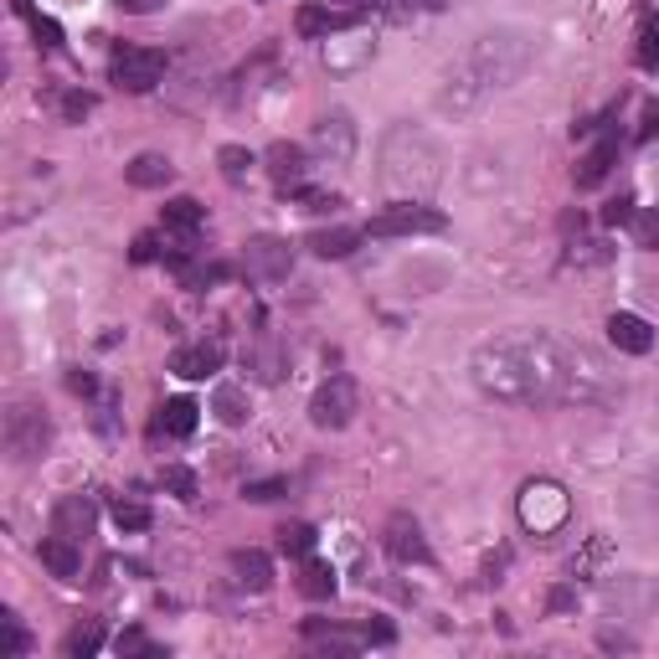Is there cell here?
Masks as SVG:
<instances>
[{
  "label": "cell",
  "mask_w": 659,
  "mask_h": 659,
  "mask_svg": "<svg viewBox=\"0 0 659 659\" xmlns=\"http://www.w3.org/2000/svg\"><path fill=\"white\" fill-rule=\"evenodd\" d=\"M582 350H567L557 340H500L474 356V382L510 402H572L587 397L577 382Z\"/></svg>",
  "instance_id": "1"
},
{
  "label": "cell",
  "mask_w": 659,
  "mask_h": 659,
  "mask_svg": "<svg viewBox=\"0 0 659 659\" xmlns=\"http://www.w3.org/2000/svg\"><path fill=\"white\" fill-rule=\"evenodd\" d=\"M165 78V52L156 47H135V41H119L109 52V83L119 94H150Z\"/></svg>",
  "instance_id": "2"
},
{
  "label": "cell",
  "mask_w": 659,
  "mask_h": 659,
  "mask_svg": "<svg viewBox=\"0 0 659 659\" xmlns=\"http://www.w3.org/2000/svg\"><path fill=\"white\" fill-rule=\"evenodd\" d=\"M47 444H52V423L41 418L32 402H16V408L5 412V453L16 459V464H32V459H41L47 453Z\"/></svg>",
  "instance_id": "3"
},
{
  "label": "cell",
  "mask_w": 659,
  "mask_h": 659,
  "mask_svg": "<svg viewBox=\"0 0 659 659\" xmlns=\"http://www.w3.org/2000/svg\"><path fill=\"white\" fill-rule=\"evenodd\" d=\"M356 408H361L356 376H330V382H320V391L310 397V423L325 427V433H340V427L356 418Z\"/></svg>",
  "instance_id": "4"
},
{
  "label": "cell",
  "mask_w": 659,
  "mask_h": 659,
  "mask_svg": "<svg viewBox=\"0 0 659 659\" xmlns=\"http://www.w3.org/2000/svg\"><path fill=\"white\" fill-rule=\"evenodd\" d=\"M448 216L423 207V201H397L387 212H376L366 222V237H418V233H444Z\"/></svg>",
  "instance_id": "5"
},
{
  "label": "cell",
  "mask_w": 659,
  "mask_h": 659,
  "mask_svg": "<svg viewBox=\"0 0 659 659\" xmlns=\"http://www.w3.org/2000/svg\"><path fill=\"white\" fill-rule=\"evenodd\" d=\"M382 546H387L391 562H402V567H427V562H433V546H427L423 525L412 521L408 510H397V515L382 525Z\"/></svg>",
  "instance_id": "6"
},
{
  "label": "cell",
  "mask_w": 659,
  "mask_h": 659,
  "mask_svg": "<svg viewBox=\"0 0 659 659\" xmlns=\"http://www.w3.org/2000/svg\"><path fill=\"white\" fill-rule=\"evenodd\" d=\"M366 21V5H350V11H335V5H299V16H294V32L304 41H325L335 32H350V26H361Z\"/></svg>",
  "instance_id": "7"
},
{
  "label": "cell",
  "mask_w": 659,
  "mask_h": 659,
  "mask_svg": "<svg viewBox=\"0 0 659 659\" xmlns=\"http://www.w3.org/2000/svg\"><path fill=\"white\" fill-rule=\"evenodd\" d=\"M243 269H248L252 278H263V284H278V278L294 269V252H289V243H284V237H252L248 258H243Z\"/></svg>",
  "instance_id": "8"
},
{
  "label": "cell",
  "mask_w": 659,
  "mask_h": 659,
  "mask_svg": "<svg viewBox=\"0 0 659 659\" xmlns=\"http://www.w3.org/2000/svg\"><path fill=\"white\" fill-rule=\"evenodd\" d=\"M94 525H98V510H94V500H88V495H62L58 510H52V531H58V536H67V542H78V546H88Z\"/></svg>",
  "instance_id": "9"
},
{
  "label": "cell",
  "mask_w": 659,
  "mask_h": 659,
  "mask_svg": "<svg viewBox=\"0 0 659 659\" xmlns=\"http://www.w3.org/2000/svg\"><path fill=\"white\" fill-rule=\"evenodd\" d=\"M608 340H613V350H623V356H649L655 350V325L644 320V314H608Z\"/></svg>",
  "instance_id": "10"
},
{
  "label": "cell",
  "mask_w": 659,
  "mask_h": 659,
  "mask_svg": "<svg viewBox=\"0 0 659 659\" xmlns=\"http://www.w3.org/2000/svg\"><path fill=\"white\" fill-rule=\"evenodd\" d=\"M222 361H227L222 340H201V346H181V350H175L171 371H175V376H186V382H207V376L222 371Z\"/></svg>",
  "instance_id": "11"
},
{
  "label": "cell",
  "mask_w": 659,
  "mask_h": 659,
  "mask_svg": "<svg viewBox=\"0 0 659 659\" xmlns=\"http://www.w3.org/2000/svg\"><path fill=\"white\" fill-rule=\"evenodd\" d=\"M619 150H623V139L619 135H602L587 156L577 160V171H572V181H577V191H593L598 181H608V171L619 165Z\"/></svg>",
  "instance_id": "12"
},
{
  "label": "cell",
  "mask_w": 659,
  "mask_h": 659,
  "mask_svg": "<svg viewBox=\"0 0 659 659\" xmlns=\"http://www.w3.org/2000/svg\"><path fill=\"white\" fill-rule=\"evenodd\" d=\"M41 567H47V572H52L58 582H78V572H83V546L52 531V536L41 542Z\"/></svg>",
  "instance_id": "13"
},
{
  "label": "cell",
  "mask_w": 659,
  "mask_h": 659,
  "mask_svg": "<svg viewBox=\"0 0 659 659\" xmlns=\"http://www.w3.org/2000/svg\"><path fill=\"white\" fill-rule=\"evenodd\" d=\"M304 171H310V160H304V150H299V145H289V139L269 145V175H273V186L294 191V186H304Z\"/></svg>",
  "instance_id": "14"
},
{
  "label": "cell",
  "mask_w": 659,
  "mask_h": 659,
  "mask_svg": "<svg viewBox=\"0 0 659 659\" xmlns=\"http://www.w3.org/2000/svg\"><path fill=\"white\" fill-rule=\"evenodd\" d=\"M233 582L243 587V593H269V587H273V562L263 557V551L243 546V551H233Z\"/></svg>",
  "instance_id": "15"
},
{
  "label": "cell",
  "mask_w": 659,
  "mask_h": 659,
  "mask_svg": "<svg viewBox=\"0 0 659 659\" xmlns=\"http://www.w3.org/2000/svg\"><path fill=\"white\" fill-rule=\"evenodd\" d=\"M160 222H165V233H175V237H196L201 222H207V207H201L196 196H175V201L160 207Z\"/></svg>",
  "instance_id": "16"
},
{
  "label": "cell",
  "mask_w": 659,
  "mask_h": 659,
  "mask_svg": "<svg viewBox=\"0 0 659 659\" xmlns=\"http://www.w3.org/2000/svg\"><path fill=\"white\" fill-rule=\"evenodd\" d=\"M124 181L139 186V191H160V186H171L175 181V165L165 156H135L124 165Z\"/></svg>",
  "instance_id": "17"
},
{
  "label": "cell",
  "mask_w": 659,
  "mask_h": 659,
  "mask_svg": "<svg viewBox=\"0 0 659 659\" xmlns=\"http://www.w3.org/2000/svg\"><path fill=\"white\" fill-rule=\"evenodd\" d=\"M361 237H366V227H330V233H314L304 248L314 258H350V252L361 248Z\"/></svg>",
  "instance_id": "18"
},
{
  "label": "cell",
  "mask_w": 659,
  "mask_h": 659,
  "mask_svg": "<svg viewBox=\"0 0 659 659\" xmlns=\"http://www.w3.org/2000/svg\"><path fill=\"white\" fill-rule=\"evenodd\" d=\"M196 418H201V408H196L191 397H171V402L160 408V418H156V433H171V438H191V433H196Z\"/></svg>",
  "instance_id": "19"
},
{
  "label": "cell",
  "mask_w": 659,
  "mask_h": 659,
  "mask_svg": "<svg viewBox=\"0 0 659 659\" xmlns=\"http://www.w3.org/2000/svg\"><path fill=\"white\" fill-rule=\"evenodd\" d=\"M299 593L304 598H314V602H325V598H335V567L330 562H320V557H304V567H299Z\"/></svg>",
  "instance_id": "20"
},
{
  "label": "cell",
  "mask_w": 659,
  "mask_h": 659,
  "mask_svg": "<svg viewBox=\"0 0 659 659\" xmlns=\"http://www.w3.org/2000/svg\"><path fill=\"white\" fill-rule=\"evenodd\" d=\"M634 62L644 73L659 67V11L655 5H639V41H634Z\"/></svg>",
  "instance_id": "21"
},
{
  "label": "cell",
  "mask_w": 659,
  "mask_h": 659,
  "mask_svg": "<svg viewBox=\"0 0 659 659\" xmlns=\"http://www.w3.org/2000/svg\"><path fill=\"white\" fill-rule=\"evenodd\" d=\"M98 649H103V623H98V619L73 623V629H67V639H62V655H67V659H88V655H98Z\"/></svg>",
  "instance_id": "22"
},
{
  "label": "cell",
  "mask_w": 659,
  "mask_h": 659,
  "mask_svg": "<svg viewBox=\"0 0 659 659\" xmlns=\"http://www.w3.org/2000/svg\"><path fill=\"white\" fill-rule=\"evenodd\" d=\"M212 412L227 427H243V423H248V412H252L248 408V391L233 387V382H222V387H216V397H212Z\"/></svg>",
  "instance_id": "23"
},
{
  "label": "cell",
  "mask_w": 659,
  "mask_h": 659,
  "mask_svg": "<svg viewBox=\"0 0 659 659\" xmlns=\"http://www.w3.org/2000/svg\"><path fill=\"white\" fill-rule=\"evenodd\" d=\"M11 5H16V16L32 21V32H37L41 47H47V52H58V47H62V26H58V21H52V16H41L37 5H32V0H11Z\"/></svg>",
  "instance_id": "24"
},
{
  "label": "cell",
  "mask_w": 659,
  "mask_h": 659,
  "mask_svg": "<svg viewBox=\"0 0 659 659\" xmlns=\"http://www.w3.org/2000/svg\"><path fill=\"white\" fill-rule=\"evenodd\" d=\"M150 521H156V515H150V505H145V500H135V495H119V500H114V525H119V531H150Z\"/></svg>",
  "instance_id": "25"
},
{
  "label": "cell",
  "mask_w": 659,
  "mask_h": 659,
  "mask_svg": "<svg viewBox=\"0 0 659 659\" xmlns=\"http://www.w3.org/2000/svg\"><path fill=\"white\" fill-rule=\"evenodd\" d=\"M278 551H284V557H310L314 551V525H304V521L278 525Z\"/></svg>",
  "instance_id": "26"
},
{
  "label": "cell",
  "mask_w": 659,
  "mask_h": 659,
  "mask_svg": "<svg viewBox=\"0 0 659 659\" xmlns=\"http://www.w3.org/2000/svg\"><path fill=\"white\" fill-rule=\"evenodd\" d=\"M114 649H119L124 659H160V655H165V649H160V644L150 639L145 629H124V634L114 639Z\"/></svg>",
  "instance_id": "27"
},
{
  "label": "cell",
  "mask_w": 659,
  "mask_h": 659,
  "mask_svg": "<svg viewBox=\"0 0 659 659\" xmlns=\"http://www.w3.org/2000/svg\"><path fill=\"white\" fill-rule=\"evenodd\" d=\"M160 485L171 489L175 500H196V495H201V480H196L186 464H165L160 469Z\"/></svg>",
  "instance_id": "28"
},
{
  "label": "cell",
  "mask_w": 659,
  "mask_h": 659,
  "mask_svg": "<svg viewBox=\"0 0 659 659\" xmlns=\"http://www.w3.org/2000/svg\"><path fill=\"white\" fill-rule=\"evenodd\" d=\"M216 165H222V175H227V181H248V171H252V150H243V145H222V150H216Z\"/></svg>",
  "instance_id": "29"
},
{
  "label": "cell",
  "mask_w": 659,
  "mask_h": 659,
  "mask_svg": "<svg viewBox=\"0 0 659 659\" xmlns=\"http://www.w3.org/2000/svg\"><path fill=\"white\" fill-rule=\"evenodd\" d=\"M58 109H62V119H67V124H83V119H88V114L98 109V98H94V94H83V88H73V94H62Z\"/></svg>",
  "instance_id": "30"
},
{
  "label": "cell",
  "mask_w": 659,
  "mask_h": 659,
  "mask_svg": "<svg viewBox=\"0 0 659 659\" xmlns=\"http://www.w3.org/2000/svg\"><path fill=\"white\" fill-rule=\"evenodd\" d=\"M5 655L11 659H21V655H32V634H26V623L16 619V613H5Z\"/></svg>",
  "instance_id": "31"
},
{
  "label": "cell",
  "mask_w": 659,
  "mask_h": 659,
  "mask_svg": "<svg viewBox=\"0 0 659 659\" xmlns=\"http://www.w3.org/2000/svg\"><path fill=\"white\" fill-rule=\"evenodd\" d=\"M278 495H289V480H252V485H243V500L252 505H269Z\"/></svg>",
  "instance_id": "32"
},
{
  "label": "cell",
  "mask_w": 659,
  "mask_h": 659,
  "mask_svg": "<svg viewBox=\"0 0 659 659\" xmlns=\"http://www.w3.org/2000/svg\"><path fill=\"white\" fill-rule=\"evenodd\" d=\"M623 222H634V196H613L602 207V227H623Z\"/></svg>",
  "instance_id": "33"
},
{
  "label": "cell",
  "mask_w": 659,
  "mask_h": 659,
  "mask_svg": "<svg viewBox=\"0 0 659 659\" xmlns=\"http://www.w3.org/2000/svg\"><path fill=\"white\" fill-rule=\"evenodd\" d=\"M634 237L639 248H659V212H634Z\"/></svg>",
  "instance_id": "34"
},
{
  "label": "cell",
  "mask_w": 659,
  "mask_h": 659,
  "mask_svg": "<svg viewBox=\"0 0 659 659\" xmlns=\"http://www.w3.org/2000/svg\"><path fill=\"white\" fill-rule=\"evenodd\" d=\"M129 258H135V263H156V258H165V252H160L156 233H139V237H135V248H129Z\"/></svg>",
  "instance_id": "35"
},
{
  "label": "cell",
  "mask_w": 659,
  "mask_h": 659,
  "mask_svg": "<svg viewBox=\"0 0 659 659\" xmlns=\"http://www.w3.org/2000/svg\"><path fill=\"white\" fill-rule=\"evenodd\" d=\"M294 196H299V201H304L310 212H330V207H340L335 196H325V191H310V186H294Z\"/></svg>",
  "instance_id": "36"
},
{
  "label": "cell",
  "mask_w": 659,
  "mask_h": 659,
  "mask_svg": "<svg viewBox=\"0 0 659 659\" xmlns=\"http://www.w3.org/2000/svg\"><path fill=\"white\" fill-rule=\"evenodd\" d=\"M67 391H78V397H94V391H98V382H94V371H83V366H73V371H67Z\"/></svg>",
  "instance_id": "37"
},
{
  "label": "cell",
  "mask_w": 659,
  "mask_h": 659,
  "mask_svg": "<svg viewBox=\"0 0 659 659\" xmlns=\"http://www.w3.org/2000/svg\"><path fill=\"white\" fill-rule=\"evenodd\" d=\"M546 608H551V613H567V608H577V593H572V587H551Z\"/></svg>",
  "instance_id": "38"
},
{
  "label": "cell",
  "mask_w": 659,
  "mask_h": 659,
  "mask_svg": "<svg viewBox=\"0 0 659 659\" xmlns=\"http://www.w3.org/2000/svg\"><path fill=\"white\" fill-rule=\"evenodd\" d=\"M655 129H659V103H649L644 109V124H639V139H655Z\"/></svg>",
  "instance_id": "39"
},
{
  "label": "cell",
  "mask_w": 659,
  "mask_h": 659,
  "mask_svg": "<svg viewBox=\"0 0 659 659\" xmlns=\"http://www.w3.org/2000/svg\"><path fill=\"white\" fill-rule=\"evenodd\" d=\"M119 11H129V16H150V11H156V0H119Z\"/></svg>",
  "instance_id": "40"
},
{
  "label": "cell",
  "mask_w": 659,
  "mask_h": 659,
  "mask_svg": "<svg viewBox=\"0 0 659 659\" xmlns=\"http://www.w3.org/2000/svg\"><path fill=\"white\" fill-rule=\"evenodd\" d=\"M423 5H444V0H423Z\"/></svg>",
  "instance_id": "41"
}]
</instances>
